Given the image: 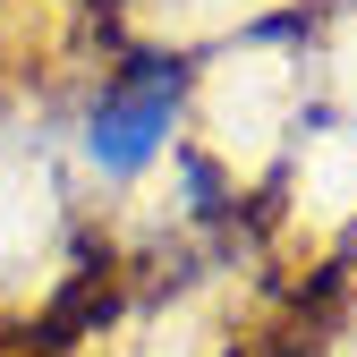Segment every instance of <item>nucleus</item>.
Instances as JSON below:
<instances>
[{"label":"nucleus","instance_id":"obj_1","mask_svg":"<svg viewBox=\"0 0 357 357\" xmlns=\"http://www.w3.org/2000/svg\"><path fill=\"white\" fill-rule=\"evenodd\" d=\"M178 102H188V77L170 60H137L128 77H111L94 94V111H85V162H94V178H145L170 153Z\"/></svg>","mask_w":357,"mask_h":357}]
</instances>
